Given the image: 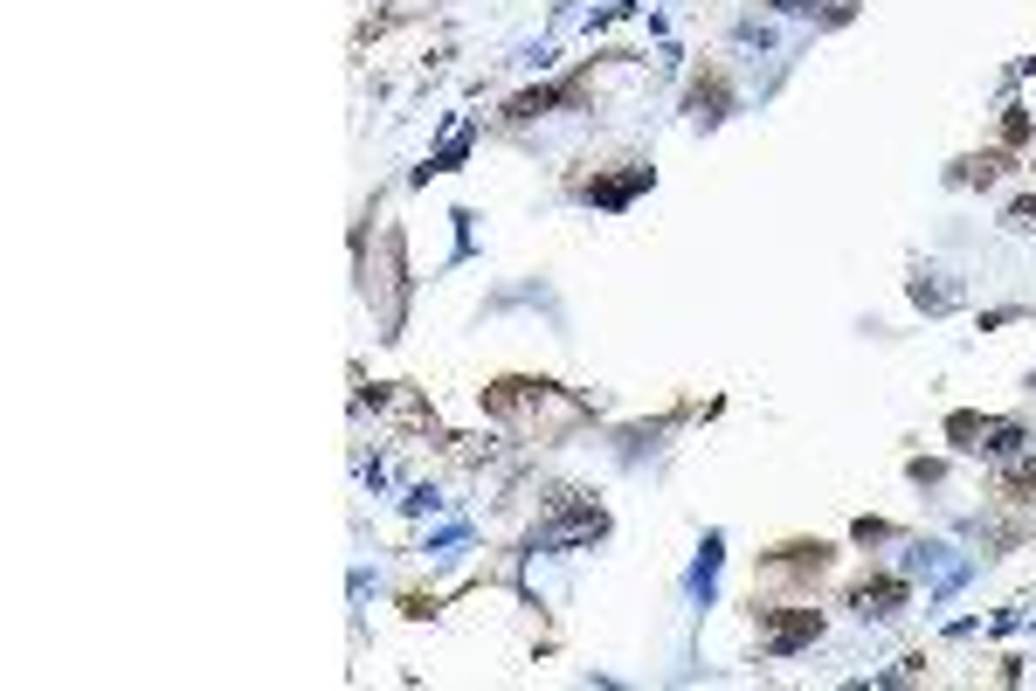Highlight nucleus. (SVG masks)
Here are the masks:
<instances>
[{
    "mask_svg": "<svg viewBox=\"0 0 1036 691\" xmlns=\"http://www.w3.org/2000/svg\"><path fill=\"white\" fill-rule=\"evenodd\" d=\"M947 436L961 450H981V456H1023L1029 450V429L1023 422H995V415H947Z\"/></svg>",
    "mask_w": 1036,
    "mask_h": 691,
    "instance_id": "nucleus-1",
    "label": "nucleus"
},
{
    "mask_svg": "<svg viewBox=\"0 0 1036 691\" xmlns=\"http://www.w3.org/2000/svg\"><path fill=\"white\" fill-rule=\"evenodd\" d=\"M760 623H767V657H795L801 644H816V636H822L816 608H760Z\"/></svg>",
    "mask_w": 1036,
    "mask_h": 691,
    "instance_id": "nucleus-2",
    "label": "nucleus"
},
{
    "mask_svg": "<svg viewBox=\"0 0 1036 691\" xmlns=\"http://www.w3.org/2000/svg\"><path fill=\"white\" fill-rule=\"evenodd\" d=\"M602 532H608V511H602V505H574L560 526H539V532H532V553H560V547L602 540Z\"/></svg>",
    "mask_w": 1036,
    "mask_h": 691,
    "instance_id": "nucleus-3",
    "label": "nucleus"
},
{
    "mask_svg": "<svg viewBox=\"0 0 1036 691\" xmlns=\"http://www.w3.org/2000/svg\"><path fill=\"white\" fill-rule=\"evenodd\" d=\"M905 602H913V581H898V574H877V581H864L857 595H850V608H857L864 623H892Z\"/></svg>",
    "mask_w": 1036,
    "mask_h": 691,
    "instance_id": "nucleus-4",
    "label": "nucleus"
},
{
    "mask_svg": "<svg viewBox=\"0 0 1036 691\" xmlns=\"http://www.w3.org/2000/svg\"><path fill=\"white\" fill-rule=\"evenodd\" d=\"M684 111H691L698 125H719L725 111H733V90H725V76H719V69H712V76H698V84H691Z\"/></svg>",
    "mask_w": 1036,
    "mask_h": 691,
    "instance_id": "nucleus-5",
    "label": "nucleus"
},
{
    "mask_svg": "<svg viewBox=\"0 0 1036 691\" xmlns=\"http://www.w3.org/2000/svg\"><path fill=\"white\" fill-rule=\"evenodd\" d=\"M650 187V166H629V173H608V181H587V201L594 208H622L629 194Z\"/></svg>",
    "mask_w": 1036,
    "mask_h": 691,
    "instance_id": "nucleus-6",
    "label": "nucleus"
},
{
    "mask_svg": "<svg viewBox=\"0 0 1036 691\" xmlns=\"http://www.w3.org/2000/svg\"><path fill=\"white\" fill-rule=\"evenodd\" d=\"M760 560H767V568H829V547L822 540H788V547H774Z\"/></svg>",
    "mask_w": 1036,
    "mask_h": 691,
    "instance_id": "nucleus-7",
    "label": "nucleus"
},
{
    "mask_svg": "<svg viewBox=\"0 0 1036 691\" xmlns=\"http://www.w3.org/2000/svg\"><path fill=\"white\" fill-rule=\"evenodd\" d=\"M1002 173H1008L1002 152H981V160H961V166H953V181H981V187H989V181H1002Z\"/></svg>",
    "mask_w": 1036,
    "mask_h": 691,
    "instance_id": "nucleus-8",
    "label": "nucleus"
},
{
    "mask_svg": "<svg viewBox=\"0 0 1036 691\" xmlns=\"http://www.w3.org/2000/svg\"><path fill=\"white\" fill-rule=\"evenodd\" d=\"M719 547H725L719 532H705V547H698V568H691V587H698V595H712V574H719Z\"/></svg>",
    "mask_w": 1036,
    "mask_h": 691,
    "instance_id": "nucleus-9",
    "label": "nucleus"
},
{
    "mask_svg": "<svg viewBox=\"0 0 1036 691\" xmlns=\"http://www.w3.org/2000/svg\"><path fill=\"white\" fill-rule=\"evenodd\" d=\"M463 152H471V125H456V132H450V145H443V152H435V160L422 166V181H429V173H450V166L463 160Z\"/></svg>",
    "mask_w": 1036,
    "mask_h": 691,
    "instance_id": "nucleus-10",
    "label": "nucleus"
},
{
    "mask_svg": "<svg viewBox=\"0 0 1036 691\" xmlns=\"http://www.w3.org/2000/svg\"><path fill=\"white\" fill-rule=\"evenodd\" d=\"M781 14H822V21H843L850 14V0H774Z\"/></svg>",
    "mask_w": 1036,
    "mask_h": 691,
    "instance_id": "nucleus-11",
    "label": "nucleus"
},
{
    "mask_svg": "<svg viewBox=\"0 0 1036 691\" xmlns=\"http://www.w3.org/2000/svg\"><path fill=\"white\" fill-rule=\"evenodd\" d=\"M913 304H926V312H947L953 304V284H926V270L913 277Z\"/></svg>",
    "mask_w": 1036,
    "mask_h": 691,
    "instance_id": "nucleus-12",
    "label": "nucleus"
},
{
    "mask_svg": "<svg viewBox=\"0 0 1036 691\" xmlns=\"http://www.w3.org/2000/svg\"><path fill=\"white\" fill-rule=\"evenodd\" d=\"M1002 139H1008V145H1023V139H1029V118H1023V105H1008V118H1002Z\"/></svg>",
    "mask_w": 1036,
    "mask_h": 691,
    "instance_id": "nucleus-13",
    "label": "nucleus"
},
{
    "mask_svg": "<svg viewBox=\"0 0 1036 691\" xmlns=\"http://www.w3.org/2000/svg\"><path fill=\"white\" fill-rule=\"evenodd\" d=\"M850 532H857L864 547H871V540H892V526H885V519H857V526H850Z\"/></svg>",
    "mask_w": 1036,
    "mask_h": 691,
    "instance_id": "nucleus-14",
    "label": "nucleus"
},
{
    "mask_svg": "<svg viewBox=\"0 0 1036 691\" xmlns=\"http://www.w3.org/2000/svg\"><path fill=\"white\" fill-rule=\"evenodd\" d=\"M1008 228H1036V194H1029V201H1016V208H1008Z\"/></svg>",
    "mask_w": 1036,
    "mask_h": 691,
    "instance_id": "nucleus-15",
    "label": "nucleus"
},
{
    "mask_svg": "<svg viewBox=\"0 0 1036 691\" xmlns=\"http://www.w3.org/2000/svg\"><path fill=\"white\" fill-rule=\"evenodd\" d=\"M1029 395H1036V374H1029Z\"/></svg>",
    "mask_w": 1036,
    "mask_h": 691,
    "instance_id": "nucleus-16",
    "label": "nucleus"
}]
</instances>
